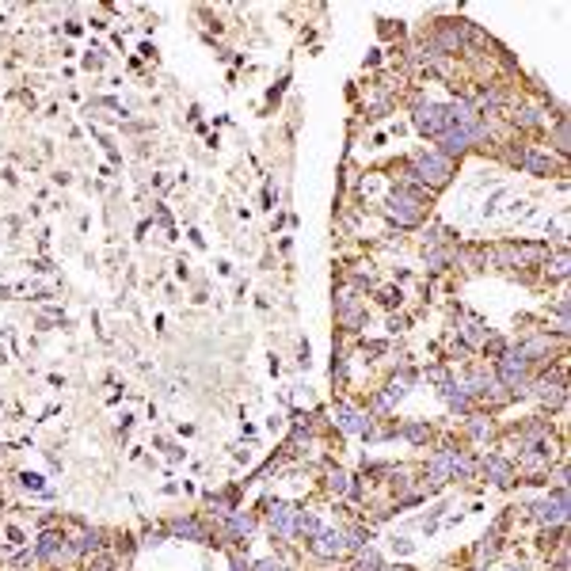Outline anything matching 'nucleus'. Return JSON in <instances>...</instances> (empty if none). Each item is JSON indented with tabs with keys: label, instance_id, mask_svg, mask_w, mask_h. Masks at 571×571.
Listing matches in <instances>:
<instances>
[{
	"label": "nucleus",
	"instance_id": "obj_8",
	"mask_svg": "<svg viewBox=\"0 0 571 571\" xmlns=\"http://www.w3.org/2000/svg\"><path fill=\"white\" fill-rule=\"evenodd\" d=\"M313 552H316V556H324V560L343 556V552H347V537H343L339 529H320L313 537Z\"/></svg>",
	"mask_w": 571,
	"mask_h": 571
},
{
	"label": "nucleus",
	"instance_id": "obj_21",
	"mask_svg": "<svg viewBox=\"0 0 571 571\" xmlns=\"http://www.w3.org/2000/svg\"><path fill=\"white\" fill-rule=\"evenodd\" d=\"M556 145H560V149H567V126H564V123L556 126Z\"/></svg>",
	"mask_w": 571,
	"mask_h": 571
},
{
	"label": "nucleus",
	"instance_id": "obj_14",
	"mask_svg": "<svg viewBox=\"0 0 571 571\" xmlns=\"http://www.w3.org/2000/svg\"><path fill=\"white\" fill-rule=\"evenodd\" d=\"M172 533H180V537H194V541H206V529H202L194 518H180V522H172Z\"/></svg>",
	"mask_w": 571,
	"mask_h": 571
},
{
	"label": "nucleus",
	"instance_id": "obj_4",
	"mask_svg": "<svg viewBox=\"0 0 571 571\" xmlns=\"http://www.w3.org/2000/svg\"><path fill=\"white\" fill-rule=\"evenodd\" d=\"M533 518L545 522V526H560V522L567 518V484H560L552 499H541L537 507H533Z\"/></svg>",
	"mask_w": 571,
	"mask_h": 571
},
{
	"label": "nucleus",
	"instance_id": "obj_24",
	"mask_svg": "<svg viewBox=\"0 0 571 571\" xmlns=\"http://www.w3.org/2000/svg\"><path fill=\"white\" fill-rule=\"evenodd\" d=\"M507 571H522V567H507Z\"/></svg>",
	"mask_w": 571,
	"mask_h": 571
},
{
	"label": "nucleus",
	"instance_id": "obj_15",
	"mask_svg": "<svg viewBox=\"0 0 571 571\" xmlns=\"http://www.w3.org/2000/svg\"><path fill=\"white\" fill-rule=\"evenodd\" d=\"M442 396L449 400V408H457V411H469V408H472L469 392H465V389H457V385H446V389H442Z\"/></svg>",
	"mask_w": 571,
	"mask_h": 571
},
{
	"label": "nucleus",
	"instance_id": "obj_18",
	"mask_svg": "<svg viewBox=\"0 0 571 571\" xmlns=\"http://www.w3.org/2000/svg\"><path fill=\"white\" fill-rule=\"evenodd\" d=\"M354 571H381V556H377V552H362Z\"/></svg>",
	"mask_w": 571,
	"mask_h": 571
},
{
	"label": "nucleus",
	"instance_id": "obj_5",
	"mask_svg": "<svg viewBox=\"0 0 571 571\" xmlns=\"http://www.w3.org/2000/svg\"><path fill=\"white\" fill-rule=\"evenodd\" d=\"M526 373H529V358H522V351H507L499 358V381L503 385L518 389L522 381H526Z\"/></svg>",
	"mask_w": 571,
	"mask_h": 571
},
{
	"label": "nucleus",
	"instance_id": "obj_12",
	"mask_svg": "<svg viewBox=\"0 0 571 571\" xmlns=\"http://www.w3.org/2000/svg\"><path fill=\"white\" fill-rule=\"evenodd\" d=\"M484 472H488L491 480L499 484V488H507V484L514 480V469H510V461H503V457H488V461H484Z\"/></svg>",
	"mask_w": 571,
	"mask_h": 571
},
{
	"label": "nucleus",
	"instance_id": "obj_20",
	"mask_svg": "<svg viewBox=\"0 0 571 571\" xmlns=\"http://www.w3.org/2000/svg\"><path fill=\"white\" fill-rule=\"evenodd\" d=\"M251 571H282V564H278V560H259Z\"/></svg>",
	"mask_w": 571,
	"mask_h": 571
},
{
	"label": "nucleus",
	"instance_id": "obj_13",
	"mask_svg": "<svg viewBox=\"0 0 571 571\" xmlns=\"http://www.w3.org/2000/svg\"><path fill=\"white\" fill-rule=\"evenodd\" d=\"M522 168H529L533 175H548L552 172V156H545V153H522Z\"/></svg>",
	"mask_w": 571,
	"mask_h": 571
},
{
	"label": "nucleus",
	"instance_id": "obj_19",
	"mask_svg": "<svg viewBox=\"0 0 571 571\" xmlns=\"http://www.w3.org/2000/svg\"><path fill=\"white\" fill-rule=\"evenodd\" d=\"M404 434H408V438H411V442H423V438H427V434H430V430H427V427H423V423H411V427H408V430H404Z\"/></svg>",
	"mask_w": 571,
	"mask_h": 571
},
{
	"label": "nucleus",
	"instance_id": "obj_9",
	"mask_svg": "<svg viewBox=\"0 0 571 571\" xmlns=\"http://www.w3.org/2000/svg\"><path fill=\"white\" fill-rule=\"evenodd\" d=\"M335 423L347 430V434H366V430H370V419L362 415L358 408H351V404H335Z\"/></svg>",
	"mask_w": 571,
	"mask_h": 571
},
{
	"label": "nucleus",
	"instance_id": "obj_17",
	"mask_svg": "<svg viewBox=\"0 0 571 571\" xmlns=\"http://www.w3.org/2000/svg\"><path fill=\"white\" fill-rule=\"evenodd\" d=\"M327 484H332V491H335V495H347V491H354L347 472H332V480H327Z\"/></svg>",
	"mask_w": 571,
	"mask_h": 571
},
{
	"label": "nucleus",
	"instance_id": "obj_11",
	"mask_svg": "<svg viewBox=\"0 0 571 571\" xmlns=\"http://www.w3.org/2000/svg\"><path fill=\"white\" fill-rule=\"evenodd\" d=\"M34 556L39 560H61V556H69V545H65V537H58V533H46L39 541V548H34Z\"/></svg>",
	"mask_w": 571,
	"mask_h": 571
},
{
	"label": "nucleus",
	"instance_id": "obj_16",
	"mask_svg": "<svg viewBox=\"0 0 571 571\" xmlns=\"http://www.w3.org/2000/svg\"><path fill=\"white\" fill-rule=\"evenodd\" d=\"M229 529L237 533V537H248V533H251V518H248V514H229Z\"/></svg>",
	"mask_w": 571,
	"mask_h": 571
},
{
	"label": "nucleus",
	"instance_id": "obj_1",
	"mask_svg": "<svg viewBox=\"0 0 571 571\" xmlns=\"http://www.w3.org/2000/svg\"><path fill=\"white\" fill-rule=\"evenodd\" d=\"M389 218L396 221V225H404V229H411V225H419L423 221V202L415 199V194H408V191H392L389 194Z\"/></svg>",
	"mask_w": 571,
	"mask_h": 571
},
{
	"label": "nucleus",
	"instance_id": "obj_23",
	"mask_svg": "<svg viewBox=\"0 0 571 571\" xmlns=\"http://www.w3.org/2000/svg\"><path fill=\"white\" fill-rule=\"evenodd\" d=\"M381 571H408V567H381Z\"/></svg>",
	"mask_w": 571,
	"mask_h": 571
},
{
	"label": "nucleus",
	"instance_id": "obj_6",
	"mask_svg": "<svg viewBox=\"0 0 571 571\" xmlns=\"http://www.w3.org/2000/svg\"><path fill=\"white\" fill-rule=\"evenodd\" d=\"M335 313H339L343 327H358L362 320H366V305H362V297L351 294V289H343V294L335 297Z\"/></svg>",
	"mask_w": 571,
	"mask_h": 571
},
{
	"label": "nucleus",
	"instance_id": "obj_2",
	"mask_svg": "<svg viewBox=\"0 0 571 571\" xmlns=\"http://www.w3.org/2000/svg\"><path fill=\"white\" fill-rule=\"evenodd\" d=\"M449 172H453V161L449 156H442V153H423V156H415V175L423 183H430V187H442L446 180H449Z\"/></svg>",
	"mask_w": 571,
	"mask_h": 571
},
{
	"label": "nucleus",
	"instance_id": "obj_10",
	"mask_svg": "<svg viewBox=\"0 0 571 571\" xmlns=\"http://www.w3.org/2000/svg\"><path fill=\"white\" fill-rule=\"evenodd\" d=\"M453 465H457V453H453V449H442V453H434V457H430V465H427L430 484H446L449 476H453Z\"/></svg>",
	"mask_w": 571,
	"mask_h": 571
},
{
	"label": "nucleus",
	"instance_id": "obj_3",
	"mask_svg": "<svg viewBox=\"0 0 571 571\" xmlns=\"http://www.w3.org/2000/svg\"><path fill=\"white\" fill-rule=\"evenodd\" d=\"M415 130H419V134H427V137H442L446 130H449V111L438 107V103L419 107L415 111Z\"/></svg>",
	"mask_w": 571,
	"mask_h": 571
},
{
	"label": "nucleus",
	"instance_id": "obj_22",
	"mask_svg": "<svg viewBox=\"0 0 571 571\" xmlns=\"http://www.w3.org/2000/svg\"><path fill=\"white\" fill-rule=\"evenodd\" d=\"M232 571H248V564H244L240 556H232Z\"/></svg>",
	"mask_w": 571,
	"mask_h": 571
},
{
	"label": "nucleus",
	"instance_id": "obj_7",
	"mask_svg": "<svg viewBox=\"0 0 571 571\" xmlns=\"http://www.w3.org/2000/svg\"><path fill=\"white\" fill-rule=\"evenodd\" d=\"M294 522H297V510L286 507V503H275V507L267 510L270 533H275V537H282V541H294Z\"/></svg>",
	"mask_w": 571,
	"mask_h": 571
}]
</instances>
